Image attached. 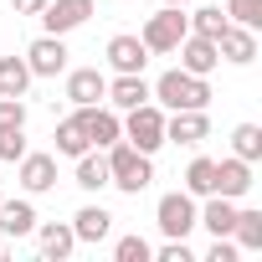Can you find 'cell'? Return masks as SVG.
I'll list each match as a JSON object with an SVG mask.
<instances>
[{"mask_svg":"<svg viewBox=\"0 0 262 262\" xmlns=\"http://www.w3.org/2000/svg\"><path fill=\"white\" fill-rule=\"evenodd\" d=\"M103 155H108V185H113V190H123V195L149 190V180H155V155H139L128 139L108 144Z\"/></svg>","mask_w":262,"mask_h":262,"instance_id":"cell-1","label":"cell"},{"mask_svg":"<svg viewBox=\"0 0 262 262\" xmlns=\"http://www.w3.org/2000/svg\"><path fill=\"white\" fill-rule=\"evenodd\" d=\"M149 98L165 113H175V108H206L211 103V82L190 77L185 67H170V72H160V82H149Z\"/></svg>","mask_w":262,"mask_h":262,"instance_id":"cell-2","label":"cell"},{"mask_svg":"<svg viewBox=\"0 0 262 262\" xmlns=\"http://www.w3.org/2000/svg\"><path fill=\"white\" fill-rule=\"evenodd\" d=\"M185 31H190V21H185V6H160V11L144 21L139 41L149 47V57H170V52L185 41Z\"/></svg>","mask_w":262,"mask_h":262,"instance_id":"cell-3","label":"cell"},{"mask_svg":"<svg viewBox=\"0 0 262 262\" xmlns=\"http://www.w3.org/2000/svg\"><path fill=\"white\" fill-rule=\"evenodd\" d=\"M123 139L134 144L139 155H155V149H165V108L149 98V103H139V108H128L123 113Z\"/></svg>","mask_w":262,"mask_h":262,"instance_id":"cell-4","label":"cell"},{"mask_svg":"<svg viewBox=\"0 0 262 262\" xmlns=\"http://www.w3.org/2000/svg\"><path fill=\"white\" fill-rule=\"evenodd\" d=\"M195 195L190 190H170V195H160V206H155V226L165 231V236H190L195 231Z\"/></svg>","mask_w":262,"mask_h":262,"instance_id":"cell-5","label":"cell"},{"mask_svg":"<svg viewBox=\"0 0 262 262\" xmlns=\"http://www.w3.org/2000/svg\"><path fill=\"white\" fill-rule=\"evenodd\" d=\"M77 123H82V134H88L93 149H108V144L123 139V118H118V108H108V103H88V108H77Z\"/></svg>","mask_w":262,"mask_h":262,"instance_id":"cell-6","label":"cell"},{"mask_svg":"<svg viewBox=\"0 0 262 262\" xmlns=\"http://www.w3.org/2000/svg\"><path fill=\"white\" fill-rule=\"evenodd\" d=\"M201 139H211V118H206V108H175V113H165V144L195 149Z\"/></svg>","mask_w":262,"mask_h":262,"instance_id":"cell-7","label":"cell"},{"mask_svg":"<svg viewBox=\"0 0 262 262\" xmlns=\"http://www.w3.org/2000/svg\"><path fill=\"white\" fill-rule=\"evenodd\" d=\"M88 16H93V0H47L41 6V31L47 36H67V31L88 26Z\"/></svg>","mask_w":262,"mask_h":262,"instance_id":"cell-8","label":"cell"},{"mask_svg":"<svg viewBox=\"0 0 262 262\" xmlns=\"http://www.w3.org/2000/svg\"><path fill=\"white\" fill-rule=\"evenodd\" d=\"M26 67H31V77H62V72H67V41L41 31V36L26 47Z\"/></svg>","mask_w":262,"mask_h":262,"instance_id":"cell-9","label":"cell"},{"mask_svg":"<svg viewBox=\"0 0 262 262\" xmlns=\"http://www.w3.org/2000/svg\"><path fill=\"white\" fill-rule=\"evenodd\" d=\"M175 52H180V67H185L190 77H211V72L221 67V52H216V41H211V36L185 31V41H180Z\"/></svg>","mask_w":262,"mask_h":262,"instance_id":"cell-10","label":"cell"},{"mask_svg":"<svg viewBox=\"0 0 262 262\" xmlns=\"http://www.w3.org/2000/svg\"><path fill=\"white\" fill-rule=\"evenodd\" d=\"M216 52H221V62L247 67V62H257V31H247V26L226 21V26H221V36H216Z\"/></svg>","mask_w":262,"mask_h":262,"instance_id":"cell-11","label":"cell"},{"mask_svg":"<svg viewBox=\"0 0 262 262\" xmlns=\"http://www.w3.org/2000/svg\"><path fill=\"white\" fill-rule=\"evenodd\" d=\"M21 165V185H26V195H47V190H57V155H21L16 160Z\"/></svg>","mask_w":262,"mask_h":262,"instance_id":"cell-12","label":"cell"},{"mask_svg":"<svg viewBox=\"0 0 262 262\" xmlns=\"http://www.w3.org/2000/svg\"><path fill=\"white\" fill-rule=\"evenodd\" d=\"M103 103H108V108H118V113H128V108L149 103V82H144V72H118V77L108 82Z\"/></svg>","mask_w":262,"mask_h":262,"instance_id":"cell-13","label":"cell"},{"mask_svg":"<svg viewBox=\"0 0 262 262\" xmlns=\"http://www.w3.org/2000/svg\"><path fill=\"white\" fill-rule=\"evenodd\" d=\"M252 185H257V180H252V165H247V160H236V155L216 160V195H226V201H242Z\"/></svg>","mask_w":262,"mask_h":262,"instance_id":"cell-14","label":"cell"},{"mask_svg":"<svg viewBox=\"0 0 262 262\" xmlns=\"http://www.w3.org/2000/svg\"><path fill=\"white\" fill-rule=\"evenodd\" d=\"M36 242H41V257H52V262H67L77 252L72 221H36Z\"/></svg>","mask_w":262,"mask_h":262,"instance_id":"cell-15","label":"cell"},{"mask_svg":"<svg viewBox=\"0 0 262 262\" xmlns=\"http://www.w3.org/2000/svg\"><path fill=\"white\" fill-rule=\"evenodd\" d=\"M108 67H113V72H144V67H149V47H144L139 36L118 31V36L108 41Z\"/></svg>","mask_w":262,"mask_h":262,"instance_id":"cell-16","label":"cell"},{"mask_svg":"<svg viewBox=\"0 0 262 262\" xmlns=\"http://www.w3.org/2000/svg\"><path fill=\"white\" fill-rule=\"evenodd\" d=\"M103 93H108V77L98 67H72L67 72V103L88 108V103H103Z\"/></svg>","mask_w":262,"mask_h":262,"instance_id":"cell-17","label":"cell"},{"mask_svg":"<svg viewBox=\"0 0 262 262\" xmlns=\"http://www.w3.org/2000/svg\"><path fill=\"white\" fill-rule=\"evenodd\" d=\"M36 231V206L31 201H6L0 195V236H31Z\"/></svg>","mask_w":262,"mask_h":262,"instance_id":"cell-18","label":"cell"},{"mask_svg":"<svg viewBox=\"0 0 262 262\" xmlns=\"http://www.w3.org/2000/svg\"><path fill=\"white\" fill-rule=\"evenodd\" d=\"M231 221H236V201L226 195H206V206L195 211V226H206L211 236H231Z\"/></svg>","mask_w":262,"mask_h":262,"instance_id":"cell-19","label":"cell"},{"mask_svg":"<svg viewBox=\"0 0 262 262\" xmlns=\"http://www.w3.org/2000/svg\"><path fill=\"white\" fill-rule=\"evenodd\" d=\"M72 185H77V190H88V195H98V190L108 185V155H103V149L77 155V175H72Z\"/></svg>","mask_w":262,"mask_h":262,"instance_id":"cell-20","label":"cell"},{"mask_svg":"<svg viewBox=\"0 0 262 262\" xmlns=\"http://www.w3.org/2000/svg\"><path fill=\"white\" fill-rule=\"evenodd\" d=\"M72 231H77V242H103V236L113 231V216H108L103 206H82V211L72 216Z\"/></svg>","mask_w":262,"mask_h":262,"instance_id":"cell-21","label":"cell"},{"mask_svg":"<svg viewBox=\"0 0 262 262\" xmlns=\"http://www.w3.org/2000/svg\"><path fill=\"white\" fill-rule=\"evenodd\" d=\"M231 242H236V252H262V211H242V206H236Z\"/></svg>","mask_w":262,"mask_h":262,"instance_id":"cell-22","label":"cell"},{"mask_svg":"<svg viewBox=\"0 0 262 262\" xmlns=\"http://www.w3.org/2000/svg\"><path fill=\"white\" fill-rule=\"evenodd\" d=\"M26 88H31L26 57H0V98H26Z\"/></svg>","mask_w":262,"mask_h":262,"instance_id":"cell-23","label":"cell"},{"mask_svg":"<svg viewBox=\"0 0 262 262\" xmlns=\"http://www.w3.org/2000/svg\"><path fill=\"white\" fill-rule=\"evenodd\" d=\"M52 139H57V149H52V155H67V160H77V155H88V149H93V144H88V134H82V123H77V113L57 123V134H52Z\"/></svg>","mask_w":262,"mask_h":262,"instance_id":"cell-24","label":"cell"},{"mask_svg":"<svg viewBox=\"0 0 262 262\" xmlns=\"http://www.w3.org/2000/svg\"><path fill=\"white\" fill-rule=\"evenodd\" d=\"M185 190H190L195 201H206V195H216V160H206V155H195V160H190V170H185Z\"/></svg>","mask_w":262,"mask_h":262,"instance_id":"cell-25","label":"cell"},{"mask_svg":"<svg viewBox=\"0 0 262 262\" xmlns=\"http://www.w3.org/2000/svg\"><path fill=\"white\" fill-rule=\"evenodd\" d=\"M231 155L247 160V165L262 160V128H257V123H236V128H231Z\"/></svg>","mask_w":262,"mask_h":262,"instance_id":"cell-26","label":"cell"},{"mask_svg":"<svg viewBox=\"0 0 262 262\" xmlns=\"http://www.w3.org/2000/svg\"><path fill=\"white\" fill-rule=\"evenodd\" d=\"M185 21H190V31H195V36H211V41H216V36H221V26H226V11H221V6H201V11H190Z\"/></svg>","mask_w":262,"mask_h":262,"instance_id":"cell-27","label":"cell"},{"mask_svg":"<svg viewBox=\"0 0 262 262\" xmlns=\"http://www.w3.org/2000/svg\"><path fill=\"white\" fill-rule=\"evenodd\" d=\"M226 21L257 31V26H262V0H226Z\"/></svg>","mask_w":262,"mask_h":262,"instance_id":"cell-28","label":"cell"},{"mask_svg":"<svg viewBox=\"0 0 262 262\" xmlns=\"http://www.w3.org/2000/svg\"><path fill=\"white\" fill-rule=\"evenodd\" d=\"M113 257H118V262H149V257H155V247L134 231V236H118V242H113Z\"/></svg>","mask_w":262,"mask_h":262,"instance_id":"cell-29","label":"cell"},{"mask_svg":"<svg viewBox=\"0 0 262 262\" xmlns=\"http://www.w3.org/2000/svg\"><path fill=\"white\" fill-rule=\"evenodd\" d=\"M21 155H26V128H0V160L16 165Z\"/></svg>","mask_w":262,"mask_h":262,"instance_id":"cell-30","label":"cell"},{"mask_svg":"<svg viewBox=\"0 0 262 262\" xmlns=\"http://www.w3.org/2000/svg\"><path fill=\"white\" fill-rule=\"evenodd\" d=\"M0 128H26V98H0Z\"/></svg>","mask_w":262,"mask_h":262,"instance_id":"cell-31","label":"cell"},{"mask_svg":"<svg viewBox=\"0 0 262 262\" xmlns=\"http://www.w3.org/2000/svg\"><path fill=\"white\" fill-rule=\"evenodd\" d=\"M155 262H195V252L185 247V236H170V242L155 252Z\"/></svg>","mask_w":262,"mask_h":262,"instance_id":"cell-32","label":"cell"},{"mask_svg":"<svg viewBox=\"0 0 262 262\" xmlns=\"http://www.w3.org/2000/svg\"><path fill=\"white\" fill-rule=\"evenodd\" d=\"M206 262H236V242L231 236H216L211 252H206Z\"/></svg>","mask_w":262,"mask_h":262,"instance_id":"cell-33","label":"cell"},{"mask_svg":"<svg viewBox=\"0 0 262 262\" xmlns=\"http://www.w3.org/2000/svg\"><path fill=\"white\" fill-rule=\"evenodd\" d=\"M41 6H47V0H11L16 16H41Z\"/></svg>","mask_w":262,"mask_h":262,"instance_id":"cell-34","label":"cell"},{"mask_svg":"<svg viewBox=\"0 0 262 262\" xmlns=\"http://www.w3.org/2000/svg\"><path fill=\"white\" fill-rule=\"evenodd\" d=\"M6 252H11V236H0V257H6Z\"/></svg>","mask_w":262,"mask_h":262,"instance_id":"cell-35","label":"cell"},{"mask_svg":"<svg viewBox=\"0 0 262 262\" xmlns=\"http://www.w3.org/2000/svg\"><path fill=\"white\" fill-rule=\"evenodd\" d=\"M160 6H190V0H160Z\"/></svg>","mask_w":262,"mask_h":262,"instance_id":"cell-36","label":"cell"}]
</instances>
